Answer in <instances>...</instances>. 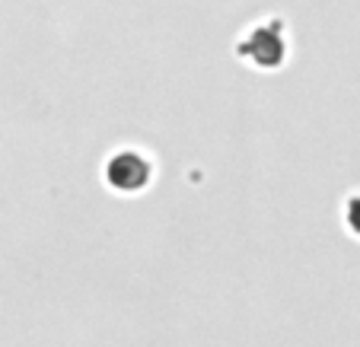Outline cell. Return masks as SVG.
Segmentation results:
<instances>
[{"label":"cell","instance_id":"cell-1","mask_svg":"<svg viewBox=\"0 0 360 347\" xmlns=\"http://www.w3.org/2000/svg\"><path fill=\"white\" fill-rule=\"evenodd\" d=\"M105 172H109V182L118 185V188H141V185L147 182V176H150V166H147V159H143L141 153L122 150V153L112 157V163H109V169Z\"/></svg>","mask_w":360,"mask_h":347}]
</instances>
